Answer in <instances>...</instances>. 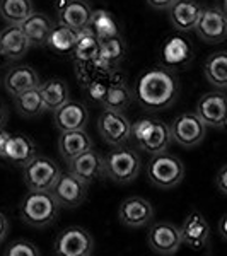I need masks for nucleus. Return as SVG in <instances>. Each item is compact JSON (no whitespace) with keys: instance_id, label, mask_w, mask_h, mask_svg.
I'll list each match as a JSON object with an SVG mask.
<instances>
[{"instance_id":"31","label":"nucleus","mask_w":227,"mask_h":256,"mask_svg":"<svg viewBox=\"0 0 227 256\" xmlns=\"http://www.w3.org/2000/svg\"><path fill=\"white\" fill-rule=\"evenodd\" d=\"M14 106L22 118L40 116V114L46 110L43 96H41V92H40V88L24 90V92L14 96Z\"/></svg>"},{"instance_id":"3","label":"nucleus","mask_w":227,"mask_h":256,"mask_svg":"<svg viewBox=\"0 0 227 256\" xmlns=\"http://www.w3.org/2000/svg\"><path fill=\"white\" fill-rule=\"evenodd\" d=\"M60 205L52 192L26 193L19 207L20 218L31 227H46L58 217Z\"/></svg>"},{"instance_id":"17","label":"nucleus","mask_w":227,"mask_h":256,"mask_svg":"<svg viewBox=\"0 0 227 256\" xmlns=\"http://www.w3.org/2000/svg\"><path fill=\"white\" fill-rule=\"evenodd\" d=\"M118 217L123 226L138 229V227L148 226V222L154 217V208L150 202L142 196H130L122 202L118 208Z\"/></svg>"},{"instance_id":"10","label":"nucleus","mask_w":227,"mask_h":256,"mask_svg":"<svg viewBox=\"0 0 227 256\" xmlns=\"http://www.w3.org/2000/svg\"><path fill=\"white\" fill-rule=\"evenodd\" d=\"M160 65L168 70H181L193 60V46L188 38L181 34H171L160 44Z\"/></svg>"},{"instance_id":"7","label":"nucleus","mask_w":227,"mask_h":256,"mask_svg":"<svg viewBox=\"0 0 227 256\" xmlns=\"http://www.w3.org/2000/svg\"><path fill=\"white\" fill-rule=\"evenodd\" d=\"M94 251V238L84 227L72 226L64 229L53 241L55 256H90Z\"/></svg>"},{"instance_id":"12","label":"nucleus","mask_w":227,"mask_h":256,"mask_svg":"<svg viewBox=\"0 0 227 256\" xmlns=\"http://www.w3.org/2000/svg\"><path fill=\"white\" fill-rule=\"evenodd\" d=\"M195 113L207 126L227 130V96L224 92L212 90L204 94L198 99Z\"/></svg>"},{"instance_id":"20","label":"nucleus","mask_w":227,"mask_h":256,"mask_svg":"<svg viewBox=\"0 0 227 256\" xmlns=\"http://www.w3.org/2000/svg\"><path fill=\"white\" fill-rule=\"evenodd\" d=\"M89 111L79 101H68L53 111V123L60 132L82 130L88 125Z\"/></svg>"},{"instance_id":"5","label":"nucleus","mask_w":227,"mask_h":256,"mask_svg":"<svg viewBox=\"0 0 227 256\" xmlns=\"http://www.w3.org/2000/svg\"><path fill=\"white\" fill-rule=\"evenodd\" d=\"M140 172V158L132 148H114L104 158V176L120 184L132 183Z\"/></svg>"},{"instance_id":"32","label":"nucleus","mask_w":227,"mask_h":256,"mask_svg":"<svg viewBox=\"0 0 227 256\" xmlns=\"http://www.w3.org/2000/svg\"><path fill=\"white\" fill-rule=\"evenodd\" d=\"M204 74L217 89H227V52H216L205 62Z\"/></svg>"},{"instance_id":"39","label":"nucleus","mask_w":227,"mask_h":256,"mask_svg":"<svg viewBox=\"0 0 227 256\" xmlns=\"http://www.w3.org/2000/svg\"><path fill=\"white\" fill-rule=\"evenodd\" d=\"M7 234H9V218L0 212V244L6 241Z\"/></svg>"},{"instance_id":"1","label":"nucleus","mask_w":227,"mask_h":256,"mask_svg":"<svg viewBox=\"0 0 227 256\" xmlns=\"http://www.w3.org/2000/svg\"><path fill=\"white\" fill-rule=\"evenodd\" d=\"M178 90V79L172 70L160 65L142 74L137 82L135 96L147 111H162L174 104Z\"/></svg>"},{"instance_id":"36","label":"nucleus","mask_w":227,"mask_h":256,"mask_svg":"<svg viewBox=\"0 0 227 256\" xmlns=\"http://www.w3.org/2000/svg\"><path fill=\"white\" fill-rule=\"evenodd\" d=\"M111 72H113V70H111ZM108 76L99 77V79H96L94 82H90L89 86H86V90H88L90 99H94V101H98V102H102V99L106 98V92H108Z\"/></svg>"},{"instance_id":"38","label":"nucleus","mask_w":227,"mask_h":256,"mask_svg":"<svg viewBox=\"0 0 227 256\" xmlns=\"http://www.w3.org/2000/svg\"><path fill=\"white\" fill-rule=\"evenodd\" d=\"M148 6L152 7V9H158V10H166L169 7L172 6V4L176 2V0H147Z\"/></svg>"},{"instance_id":"11","label":"nucleus","mask_w":227,"mask_h":256,"mask_svg":"<svg viewBox=\"0 0 227 256\" xmlns=\"http://www.w3.org/2000/svg\"><path fill=\"white\" fill-rule=\"evenodd\" d=\"M147 244L154 253L171 256L183 244L181 230L171 222H156L148 227Z\"/></svg>"},{"instance_id":"30","label":"nucleus","mask_w":227,"mask_h":256,"mask_svg":"<svg viewBox=\"0 0 227 256\" xmlns=\"http://www.w3.org/2000/svg\"><path fill=\"white\" fill-rule=\"evenodd\" d=\"M77 38H79V31L58 24V26L53 28L46 44L52 52L58 53V55H72L74 48L77 44Z\"/></svg>"},{"instance_id":"18","label":"nucleus","mask_w":227,"mask_h":256,"mask_svg":"<svg viewBox=\"0 0 227 256\" xmlns=\"http://www.w3.org/2000/svg\"><path fill=\"white\" fill-rule=\"evenodd\" d=\"M180 230L183 244H186L195 251L204 250L210 239V226L207 218L202 216L200 212H196V210L188 214L186 218L183 220V224H181Z\"/></svg>"},{"instance_id":"44","label":"nucleus","mask_w":227,"mask_h":256,"mask_svg":"<svg viewBox=\"0 0 227 256\" xmlns=\"http://www.w3.org/2000/svg\"><path fill=\"white\" fill-rule=\"evenodd\" d=\"M224 10L227 12V0H224Z\"/></svg>"},{"instance_id":"34","label":"nucleus","mask_w":227,"mask_h":256,"mask_svg":"<svg viewBox=\"0 0 227 256\" xmlns=\"http://www.w3.org/2000/svg\"><path fill=\"white\" fill-rule=\"evenodd\" d=\"M89 28L94 31V34H96L101 41L120 34L116 20H114V18L108 10H102V9L92 10V18H90Z\"/></svg>"},{"instance_id":"40","label":"nucleus","mask_w":227,"mask_h":256,"mask_svg":"<svg viewBox=\"0 0 227 256\" xmlns=\"http://www.w3.org/2000/svg\"><path fill=\"white\" fill-rule=\"evenodd\" d=\"M12 64V58L9 55H7V52L4 50L2 46H0V68H6L9 67V65Z\"/></svg>"},{"instance_id":"29","label":"nucleus","mask_w":227,"mask_h":256,"mask_svg":"<svg viewBox=\"0 0 227 256\" xmlns=\"http://www.w3.org/2000/svg\"><path fill=\"white\" fill-rule=\"evenodd\" d=\"M32 12L31 0H0V18L10 26H20Z\"/></svg>"},{"instance_id":"23","label":"nucleus","mask_w":227,"mask_h":256,"mask_svg":"<svg viewBox=\"0 0 227 256\" xmlns=\"http://www.w3.org/2000/svg\"><path fill=\"white\" fill-rule=\"evenodd\" d=\"M90 148H92V138L89 137V134L84 128L72 132H60L58 150L64 160H67V162L79 158L80 154L90 150Z\"/></svg>"},{"instance_id":"2","label":"nucleus","mask_w":227,"mask_h":256,"mask_svg":"<svg viewBox=\"0 0 227 256\" xmlns=\"http://www.w3.org/2000/svg\"><path fill=\"white\" fill-rule=\"evenodd\" d=\"M132 137L135 138L140 150H146L152 156L166 152L172 142L171 125L150 118H140L132 123Z\"/></svg>"},{"instance_id":"42","label":"nucleus","mask_w":227,"mask_h":256,"mask_svg":"<svg viewBox=\"0 0 227 256\" xmlns=\"http://www.w3.org/2000/svg\"><path fill=\"white\" fill-rule=\"evenodd\" d=\"M6 122H7V110H6V106L0 102V128H4Z\"/></svg>"},{"instance_id":"35","label":"nucleus","mask_w":227,"mask_h":256,"mask_svg":"<svg viewBox=\"0 0 227 256\" xmlns=\"http://www.w3.org/2000/svg\"><path fill=\"white\" fill-rule=\"evenodd\" d=\"M4 256H41L40 250L36 244L26 239H18V241L10 242L4 251Z\"/></svg>"},{"instance_id":"21","label":"nucleus","mask_w":227,"mask_h":256,"mask_svg":"<svg viewBox=\"0 0 227 256\" xmlns=\"http://www.w3.org/2000/svg\"><path fill=\"white\" fill-rule=\"evenodd\" d=\"M134 94L125 82V76L120 70H113L108 76V92L102 99V108L113 110V111H123L130 106Z\"/></svg>"},{"instance_id":"22","label":"nucleus","mask_w":227,"mask_h":256,"mask_svg":"<svg viewBox=\"0 0 227 256\" xmlns=\"http://www.w3.org/2000/svg\"><path fill=\"white\" fill-rule=\"evenodd\" d=\"M169 20L176 31H192L196 28L204 7L196 0H176L169 7Z\"/></svg>"},{"instance_id":"27","label":"nucleus","mask_w":227,"mask_h":256,"mask_svg":"<svg viewBox=\"0 0 227 256\" xmlns=\"http://www.w3.org/2000/svg\"><path fill=\"white\" fill-rule=\"evenodd\" d=\"M125 41L120 34L113 36V38L102 40L101 48H99V58L98 62L106 70H118L120 64L125 58Z\"/></svg>"},{"instance_id":"14","label":"nucleus","mask_w":227,"mask_h":256,"mask_svg":"<svg viewBox=\"0 0 227 256\" xmlns=\"http://www.w3.org/2000/svg\"><path fill=\"white\" fill-rule=\"evenodd\" d=\"M36 156H38L36 144L22 134L7 135L6 142L2 146V150H0L2 162L12 164V166H20V168L30 164Z\"/></svg>"},{"instance_id":"8","label":"nucleus","mask_w":227,"mask_h":256,"mask_svg":"<svg viewBox=\"0 0 227 256\" xmlns=\"http://www.w3.org/2000/svg\"><path fill=\"white\" fill-rule=\"evenodd\" d=\"M172 140L180 144L181 147H196L198 144L204 142L205 134H207V125L202 122V118L196 113H181L171 123Z\"/></svg>"},{"instance_id":"4","label":"nucleus","mask_w":227,"mask_h":256,"mask_svg":"<svg viewBox=\"0 0 227 256\" xmlns=\"http://www.w3.org/2000/svg\"><path fill=\"white\" fill-rule=\"evenodd\" d=\"M147 176L154 186L160 190H171L183 181L184 166L176 156L169 152L152 156L147 164Z\"/></svg>"},{"instance_id":"25","label":"nucleus","mask_w":227,"mask_h":256,"mask_svg":"<svg viewBox=\"0 0 227 256\" xmlns=\"http://www.w3.org/2000/svg\"><path fill=\"white\" fill-rule=\"evenodd\" d=\"M4 86H6L7 92L12 96H18L24 90L40 88V76L34 68L28 67V65H19V67H14L7 72Z\"/></svg>"},{"instance_id":"26","label":"nucleus","mask_w":227,"mask_h":256,"mask_svg":"<svg viewBox=\"0 0 227 256\" xmlns=\"http://www.w3.org/2000/svg\"><path fill=\"white\" fill-rule=\"evenodd\" d=\"M0 46L6 50L12 60H19L26 55L31 43L28 36L24 34V31L20 30V26H10L9 24L0 31Z\"/></svg>"},{"instance_id":"24","label":"nucleus","mask_w":227,"mask_h":256,"mask_svg":"<svg viewBox=\"0 0 227 256\" xmlns=\"http://www.w3.org/2000/svg\"><path fill=\"white\" fill-rule=\"evenodd\" d=\"M53 22L43 12H32V14L20 24V30L28 36L31 46H44L53 31Z\"/></svg>"},{"instance_id":"13","label":"nucleus","mask_w":227,"mask_h":256,"mask_svg":"<svg viewBox=\"0 0 227 256\" xmlns=\"http://www.w3.org/2000/svg\"><path fill=\"white\" fill-rule=\"evenodd\" d=\"M196 34L205 43L217 44L227 40V12L218 7L204 9L195 28Z\"/></svg>"},{"instance_id":"16","label":"nucleus","mask_w":227,"mask_h":256,"mask_svg":"<svg viewBox=\"0 0 227 256\" xmlns=\"http://www.w3.org/2000/svg\"><path fill=\"white\" fill-rule=\"evenodd\" d=\"M58 22L76 31H82L89 28L92 9L84 0H56L55 4Z\"/></svg>"},{"instance_id":"28","label":"nucleus","mask_w":227,"mask_h":256,"mask_svg":"<svg viewBox=\"0 0 227 256\" xmlns=\"http://www.w3.org/2000/svg\"><path fill=\"white\" fill-rule=\"evenodd\" d=\"M99 48H101V40L94 34L90 28L79 31L77 44L74 48V62H96L99 58Z\"/></svg>"},{"instance_id":"37","label":"nucleus","mask_w":227,"mask_h":256,"mask_svg":"<svg viewBox=\"0 0 227 256\" xmlns=\"http://www.w3.org/2000/svg\"><path fill=\"white\" fill-rule=\"evenodd\" d=\"M216 184H217L218 192L224 193V195H227V164H226V166H222L220 171L217 172Z\"/></svg>"},{"instance_id":"43","label":"nucleus","mask_w":227,"mask_h":256,"mask_svg":"<svg viewBox=\"0 0 227 256\" xmlns=\"http://www.w3.org/2000/svg\"><path fill=\"white\" fill-rule=\"evenodd\" d=\"M7 135H9V132H6L4 128H0V150H2V146H4V142H6ZM0 160H2V159H0Z\"/></svg>"},{"instance_id":"6","label":"nucleus","mask_w":227,"mask_h":256,"mask_svg":"<svg viewBox=\"0 0 227 256\" xmlns=\"http://www.w3.org/2000/svg\"><path fill=\"white\" fill-rule=\"evenodd\" d=\"M62 174L58 164L44 156H36L24 166L22 178L31 192H52Z\"/></svg>"},{"instance_id":"15","label":"nucleus","mask_w":227,"mask_h":256,"mask_svg":"<svg viewBox=\"0 0 227 256\" xmlns=\"http://www.w3.org/2000/svg\"><path fill=\"white\" fill-rule=\"evenodd\" d=\"M53 196L56 198L60 207L76 208L79 207L88 195V183H84L72 172H62L58 181L52 190Z\"/></svg>"},{"instance_id":"33","label":"nucleus","mask_w":227,"mask_h":256,"mask_svg":"<svg viewBox=\"0 0 227 256\" xmlns=\"http://www.w3.org/2000/svg\"><path fill=\"white\" fill-rule=\"evenodd\" d=\"M40 92L43 96L46 110H58L68 101V86L62 79H50L44 84H40Z\"/></svg>"},{"instance_id":"9","label":"nucleus","mask_w":227,"mask_h":256,"mask_svg":"<svg viewBox=\"0 0 227 256\" xmlns=\"http://www.w3.org/2000/svg\"><path fill=\"white\" fill-rule=\"evenodd\" d=\"M98 130L106 144L120 147L132 137V123L123 114V111L104 110L99 114Z\"/></svg>"},{"instance_id":"41","label":"nucleus","mask_w":227,"mask_h":256,"mask_svg":"<svg viewBox=\"0 0 227 256\" xmlns=\"http://www.w3.org/2000/svg\"><path fill=\"white\" fill-rule=\"evenodd\" d=\"M218 234L227 241V214L222 216V218L218 220Z\"/></svg>"},{"instance_id":"19","label":"nucleus","mask_w":227,"mask_h":256,"mask_svg":"<svg viewBox=\"0 0 227 256\" xmlns=\"http://www.w3.org/2000/svg\"><path fill=\"white\" fill-rule=\"evenodd\" d=\"M68 172H72L74 176L89 184L104 176V158L94 148H90V150L80 154L79 158L70 160Z\"/></svg>"}]
</instances>
